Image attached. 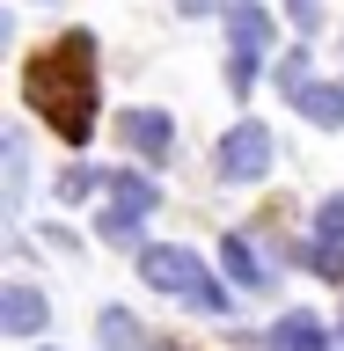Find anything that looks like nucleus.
I'll return each mask as SVG.
<instances>
[{"mask_svg": "<svg viewBox=\"0 0 344 351\" xmlns=\"http://www.w3.org/2000/svg\"><path fill=\"white\" fill-rule=\"evenodd\" d=\"M315 227H323V241H344V197H323V213H315Z\"/></svg>", "mask_w": 344, "mask_h": 351, "instance_id": "nucleus-17", "label": "nucleus"}, {"mask_svg": "<svg viewBox=\"0 0 344 351\" xmlns=\"http://www.w3.org/2000/svg\"><path fill=\"white\" fill-rule=\"evenodd\" d=\"M264 351H330V337H323L315 315H286V322L264 337Z\"/></svg>", "mask_w": 344, "mask_h": 351, "instance_id": "nucleus-9", "label": "nucleus"}, {"mask_svg": "<svg viewBox=\"0 0 344 351\" xmlns=\"http://www.w3.org/2000/svg\"><path fill=\"white\" fill-rule=\"evenodd\" d=\"M139 278H147L154 293H169V300L198 307V315H227V293H220V278L191 256V249H176V241H154V249H139Z\"/></svg>", "mask_w": 344, "mask_h": 351, "instance_id": "nucleus-2", "label": "nucleus"}, {"mask_svg": "<svg viewBox=\"0 0 344 351\" xmlns=\"http://www.w3.org/2000/svg\"><path fill=\"white\" fill-rule=\"evenodd\" d=\"M154 205H161V183H154V176H110V213L147 219Z\"/></svg>", "mask_w": 344, "mask_h": 351, "instance_id": "nucleus-7", "label": "nucleus"}, {"mask_svg": "<svg viewBox=\"0 0 344 351\" xmlns=\"http://www.w3.org/2000/svg\"><path fill=\"white\" fill-rule=\"evenodd\" d=\"M220 176H227V183H264V176H271V132H264L257 117H242V125L220 139Z\"/></svg>", "mask_w": 344, "mask_h": 351, "instance_id": "nucleus-3", "label": "nucleus"}, {"mask_svg": "<svg viewBox=\"0 0 344 351\" xmlns=\"http://www.w3.org/2000/svg\"><path fill=\"white\" fill-rule=\"evenodd\" d=\"M44 322H51V300L37 285H8L0 293V337H37Z\"/></svg>", "mask_w": 344, "mask_h": 351, "instance_id": "nucleus-6", "label": "nucleus"}, {"mask_svg": "<svg viewBox=\"0 0 344 351\" xmlns=\"http://www.w3.org/2000/svg\"><path fill=\"white\" fill-rule=\"evenodd\" d=\"M154 351H191V344H154Z\"/></svg>", "mask_w": 344, "mask_h": 351, "instance_id": "nucleus-21", "label": "nucleus"}, {"mask_svg": "<svg viewBox=\"0 0 344 351\" xmlns=\"http://www.w3.org/2000/svg\"><path fill=\"white\" fill-rule=\"evenodd\" d=\"M257 234H264V227H235V234H220V263H227V278H235L242 293H264V285H271V263H264Z\"/></svg>", "mask_w": 344, "mask_h": 351, "instance_id": "nucleus-5", "label": "nucleus"}, {"mask_svg": "<svg viewBox=\"0 0 344 351\" xmlns=\"http://www.w3.org/2000/svg\"><path fill=\"white\" fill-rule=\"evenodd\" d=\"M227 37H235V51H264L271 44V15H264L257 0H235L227 8Z\"/></svg>", "mask_w": 344, "mask_h": 351, "instance_id": "nucleus-8", "label": "nucleus"}, {"mask_svg": "<svg viewBox=\"0 0 344 351\" xmlns=\"http://www.w3.org/2000/svg\"><path fill=\"white\" fill-rule=\"evenodd\" d=\"M117 139H125L139 161H169L176 154V117H161V110H125V117H117Z\"/></svg>", "mask_w": 344, "mask_h": 351, "instance_id": "nucleus-4", "label": "nucleus"}, {"mask_svg": "<svg viewBox=\"0 0 344 351\" xmlns=\"http://www.w3.org/2000/svg\"><path fill=\"white\" fill-rule=\"evenodd\" d=\"M95 234L110 241V249H139V219H125V213H103V227Z\"/></svg>", "mask_w": 344, "mask_h": 351, "instance_id": "nucleus-14", "label": "nucleus"}, {"mask_svg": "<svg viewBox=\"0 0 344 351\" xmlns=\"http://www.w3.org/2000/svg\"><path fill=\"white\" fill-rule=\"evenodd\" d=\"M176 8H183V15H213L220 0H176Z\"/></svg>", "mask_w": 344, "mask_h": 351, "instance_id": "nucleus-20", "label": "nucleus"}, {"mask_svg": "<svg viewBox=\"0 0 344 351\" xmlns=\"http://www.w3.org/2000/svg\"><path fill=\"white\" fill-rule=\"evenodd\" d=\"M22 95H30V110L59 132L66 147H81L88 132H95V37L88 29H66L44 59H30Z\"/></svg>", "mask_w": 344, "mask_h": 351, "instance_id": "nucleus-1", "label": "nucleus"}, {"mask_svg": "<svg viewBox=\"0 0 344 351\" xmlns=\"http://www.w3.org/2000/svg\"><path fill=\"white\" fill-rule=\"evenodd\" d=\"M22 183H30V176H22V139H8V205L22 197Z\"/></svg>", "mask_w": 344, "mask_h": 351, "instance_id": "nucleus-18", "label": "nucleus"}, {"mask_svg": "<svg viewBox=\"0 0 344 351\" xmlns=\"http://www.w3.org/2000/svg\"><path fill=\"white\" fill-rule=\"evenodd\" d=\"M95 183H103L95 169H66V176H59V205H73V197H88Z\"/></svg>", "mask_w": 344, "mask_h": 351, "instance_id": "nucleus-16", "label": "nucleus"}, {"mask_svg": "<svg viewBox=\"0 0 344 351\" xmlns=\"http://www.w3.org/2000/svg\"><path fill=\"white\" fill-rule=\"evenodd\" d=\"M293 110L315 117V125H344V81H308L301 95H293Z\"/></svg>", "mask_w": 344, "mask_h": 351, "instance_id": "nucleus-10", "label": "nucleus"}, {"mask_svg": "<svg viewBox=\"0 0 344 351\" xmlns=\"http://www.w3.org/2000/svg\"><path fill=\"white\" fill-rule=\"evenodd\" d=\"M271 81H279L286 95H301V88H308V51H301V44H293V59H279V66H271Z\"/></svg>", "mask_w": 344, "mask_h": 351, "instance_id": "nucleus-15", "label": "nucleus"}, {"mask_svg": "<svg viewBox=\"0 0 344 351\" xmlns=\"http://www.w3.org/2000/svg\"><path fill=\"white\" fill-rule=\"evenodd\" d=\"M95 329H103L110 351H132V344H139V322H132L125 307H103V315H95Z\"/></svg>", "mask_w": 344, "mask_h": 351, "instance_id": "nucleus-12", "label": "nucleus"}, {"mask_svg": "<svg viewBox=\"0 0 344 351\" xmlns=\"http://www.w3.org/2000/svg\"><path fill=\"white\" fill-rule=\"evenodd\" d=\"M257 66H264V51H227V88L249 95V88H257Z\"/></svg>", "mask_w": 344, "mask_h": 351, "instance_id": "nucleus-13", "label": "nucleus"}, {"mask_svg": "<svg viewBox=\"0 0 344 351\" xmlns=\"http://www.w3.org/2000/svg\"><path fill=\"white\" fill-rule=\"evenodd\" d=\"M286 8H293V29H315L323 22V0H286Z\"/></svg>", "mask_w": 344, "mask_h": 351, "instance_id": "nucleus-19", "label": "nucleus"}, {"mask_svg": "<svg viewBox=\"0 0 344 351\" xmlns=\"http://www.w3.org/2000/svg\"><path fill=\"white\" fill-rule=\"evenodd\" d=\"M286 256L323 271V278H344V241H286Z\"/></svg>", "mask_w": 344, "mask_h": 351, "instance_id": "nucleus-11", "label": "nucleus"}]
</instances>
